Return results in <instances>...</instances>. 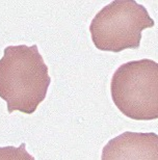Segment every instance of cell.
<instances>
[{
  "label": "cell",
  "mask_w": 158,
  "mask_h": 160,
  "mask_svg": "<svg viewBox=\"0 0 158 160\" xmlns=\"http://www.w3.org/2000/svg\"><path fill=\"white\" fill-rule=\"evenodd\" d=\"M51 83L48 67L37 45L8 46L0 58V98L8 113L31 114L45 100Z\"/></svg>",
  "instance_id": "1"
},
{
  "label": "cell",
  "mask_w": 158,
  "mask_h": 160,
  "mask_svg": "<svg viewBox=\"0 0 158 160\" xmlns=\"http://www.w3.org/2000/svg\"><path fill=\"white\" fill-rule=\"evenodd\" d=\"M110 92L125 117L136 121L158 119V62L144 58L121 65L112 75Z\"/></svg>",
  "instance_id": "2"
},
{
  "label": "cell",
  "mask_w": 158,
  "mask_h": 160,
  "mask_svg": "<svg viewBox=\"0 0 158 160\" xmlns=\"http://www.w3.org/2000/svg\"><path fill=\"white\" fill-rule=\"evenodd\" d=\"M154 25L143 4L135 0H115L97 12L89 31L97 49L121 52L140 48L143 30Z\"/></svg>",
  "instance_id": "3"
},
{
  "label": "cell",
  "mask_w": 158,
  "mask_h": 160,
  "mask_svg": "<svg viewBox=\"0 0 158 160\" xmlns=\"http://www.w3.org/2000/svg\"><path fill=\"white\" fill-rule=\"evenodd\" d=\"M101 160H158V134L126 131L106 143Z\"/></svg>",
  "instance_id": "4"
},
{
  "label": "cell",
  "mask_w": 158,
  "mask_h": 160,
  "mask_svg": "<svg viewBox=\"0 0 158 160\" xmlns=\"http://www.w3.org/2000/svg\"><path fill=\"white\" fill-rule=\"evenodd\" d=\"M0 160H34L26 150V145L23 142L18 147H0Z\"/></svg>",
  "instance_id": "5"
}]
</instances>
